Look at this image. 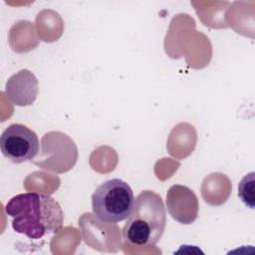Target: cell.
<instances>
[{
  "label": "cell",
  "mask_w": 255,
  "mask_h": 255,
  "mask_svg": "<svg viewBox=\"0 0 255 255\" xmlns=\"http://www.w3.org/2000/svg\"><path fill=\"white\" fill-rule=\"evenodd\" d=\"M15 232L30 239L57 233L63 226L64 213L59 202L47 194L26 192L13 196L5 205Z\"/></svg>",
  "instance_id": "1"
},
{
  "label": "cell",
  "mask_w": 255,
  "mask_h": 255,
  "mask_svg": "<svg viewBox=\"0 0 255 255\" xmlns=\"http://www.w3.org/2000/svg\"><path fill=\"white\" fill-rule=\"evenodd\" d=\"M166 225V210L159 194L141 191L123 228L124 240L136 247H150L161 238Z\"/></svg>",
  "instance_id": "2"
},
{
  "label": "cell",
  "mask_w": 255,
  "mask_h": 255,
  "mask_svg": "<svg viewBox=\"0 0 255 255\" xmlns=\"http://www.w3.org/2000/svg\"><path fill=\"white\" fill-rule=\"evenodd\" d=\"M134 203L130 186L120 178L100 184L92 194V210L102 222L118 223L128 219Z\"/></svg>",
  "instance_id": "3"
},
{
  "label": "cell",
  "mask_w": 255,
  "mask_h": 255,
  "mask_svg": "<svg viewBox=\"0 0 255 255\" xmlns=\"http://www.w3.org/2000/svg\"><path fill=\"white\" fill-rule=\"evenodd\" d=\"M2 154L14 163L32 160L39 152L40 142L34 130L22 124H12L0 137Z\"/></svg>",
  "instance_id": "4"
},
{
  "label": "cell",
  "mask_w": 255,
  "mask_h": 255,
  "mask_svg": "<svg viewBox=\"0 0 255 255\" xmlns=\"http://www.w3.org/2000/svg\"><path fill=\"white\" fill-rule=\"evenodd\" d=\"M166 207L170 216L180 224H191L198 216L197 196L185 185L174 184L169 187L166 193Z\"/></svg>",
  "instance_id": "5"
},
{
  "label": "cell",
  "mask_w": 255,
  "mask_h": 255,
  "mask_svg": "<svg viewBox=\"0 0 255 255\" xmlns=\"http://www.w3.org/2000/svg\"><path fill=\"white\" fill-rule=\"evenodd\" d=\"M38 89L36 76L31 71L22 69L8 79L5 93L13 105L26 107L35 102Z\"/></svg>",
  "instance_id": "6"
},
{
  "label": "cell",
  "mask_w": 255,
  "mask_h": 255,
  "mask_svg": "<svg viewBox=\"0 0 255 255\" xmlns=\"http://www.w3.org/2000/svg\"><path fill=\"white\" fill-rule=\"evenodd\" d=\"M238 196L250 209L255 207V173L251 171L245 174L238 184Z\"/></svg>",
  "instance_id": "7"
}]
</instances>
